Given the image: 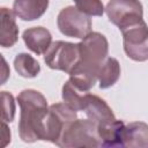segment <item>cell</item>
<instances>
[{"label":"cell","instance_id":"1","mask_svg":"<svg viewBox=\"0 0 148 148\" xmlns=\"http://www.w3.org/2000/svg\"><path fill=\"white\" fill-rule=\"evenodd\" d=\"M17 102L21 108L18 121L21 140L28 143L45 141L49 106L44 95L35 89H24L18 94Z\"/></svg>","mask_w":148,"mask_h":148},{"label":"cell","instance_id":"2","mask_svg":"<svg viewBox=\"0 0 148 148\" xmlns=\"http://www.w3.org/2000/svg\"><path fill=\"white\" fill-rule=\"evenodd\" d=\"M56 145L62 148L102 147L98 125L89 118H76L68 124Z\"/></svg>","mask_w":148,"mask_h":148},{"label":"cell","instance_id":"3","mask_svg":"<svg viewBox=\"0 0 148 148\" xmlns=\"http://www.w3.org/2000/svg\"><path fill=\"white\" fill-rule=\"evenodd\" d=\"M126 56L134 61L148 60V25L142 20L120 29Z\"/></svg>","mask_w":148,"mask_h":148},{"label":"cell","instance_id":"4","mask_svg":"<svg viewBox=\"0 0 148 148\" xmlns=\"http://www.w3.org/2000/svg\"><path fill=\"white\" fill-rule=\"evenodd\" d=\"M80 59L79 44L64 40L53 42L44 53V61L47 67L51 69L62 71L67 74L72 72Z\"/></svg>","mask_w":148,"mask_h":148},{"label":"cell","instance_id":"5","mask_svg":"<svg viewBox=\"0 0 148 148\" xmlns=\"http://www.w3.org/2000/svg\"><path fill=\"white\" fill-rule=\"evenodd\" d=\"M57 25L62 35L72 38L83 39L89 32H91L90 16L83 14L73 6L65 7L59 12Z\"/></svg>","mask_w":148,"mask_h":148},{"label":"cell","instance_id":"6","mask_svg":"<svg viewBox=\"0 0 148 148\" xmlns=\"http://www.w3.org/2000/svg\"><path fill=\"white\" fill-rule=\"evenodd\" d=\"M105 13L119 30L143 18V7L139 0H110Z\"/></svg>","mask_w":148,"mask_h":148},{"label":"cell","instance_id":"7","mask_svg":"<svg viewBox=\"0 0 148 148\" xmlns=\"http://www.w3.org/2000/svg\"><path fill=\"white\" fill-rule=\"evenodd\" d=\"M80 62L95 68L99 69V66L103 61L108 58L109 52V43L104 35L97 31L89 32L80 43Z\"/></svg>","mask_w":148,"mask_h":148},{"label":"cell","instance_id":"8","mask_svg":"<svg viewBox=\"0 0 148 148\" xmlns=\"http://www.w3.org/2000/svg\"><path fill=\"white\" fill-rule=\"evenodd\" d=\"M82 111L86 113L87 118L95 121L98 126L109 124L116 119L111 108L108 105V103L92 94L87 92L84 98V104L82 108Z\"/></svg>","mask_w":148,"mask_h":148},{"label":"cell","instance_id":"9","mask_svg":"<svg viewBox=\"0 0 148 148\" xmlns=\"http://www.w3.org/2000/svg\"><path fill=\"white\" fill-rule=\"evenodd\" d=\"M22 38L25 46L37 56L44 54L52 44V35L44 27H34L24 30Z\"/></svg>","mask_w":148,"mask_h":148},{"label":"cell","instance_id":"10","mask_svg":"<svg viewBox=\"0 0 148 148\" xmlns=\"http://www.w3.org/2000/svg\"><path fill=\"white\" fill-rule=\"evenodd\" d=\"M49 0H14L13 12L22 21H35L44 15Z\"/></svg>","mask_w":148,"mask_h":148},{"label":"cell","instance_id":"11","mask_svg":"<svg viewBox=\"0 0 148 148\" xmlns=\"http://www.w3.org/2000/svg\"><path fill=\"white\" fill-rule=\"evenodd\" d=\"M1 17V29H0V45L2 47H12L16 44L18 39V27L16 24L15 13L7 8L2 7L0 9Z\"/></svg>","mask_w":148,"mask_h":148},{"label":"cell","instance_id":"12","mask_svg":"<svg viewBox=\"0 0 148 148\" xmlns=\"http://www.w3.org/2000/svg\"><path fill=\"white\" fill-rule=\"evenodd\" d=\"M124 131L125 123L118 119L98 126L102 147H124Z\"/></svg>","mask_w":148,"mask_h":148},{"label":"cell","instance_id":"13","mask_svg":"<svg viewBox=\"0 0 148 148\" xmlns=\"http://www.w3.org/2000/svg\"><path fill=\"white\" fill-rule=\"evenodd\" d=\"M124 147L148 148V125L142 121H133L125 125Z\"/></svg>","mask_w":148,"mask_h":148},{"label":"cell","instance_id":"14","mask_svg":"<svg viewBox=\"0 0 148 148\" xmlns=\"http://www.w3.org/2000/svg\"><path fill=\"white\" fill-rule=\"evenodd\" d=\"M98 71L91 67H88L80 61L69 73V81L81 91L89 92V90L95 86L97 80Z\"/></svg>","mask_w":148,"mask_h":148},{"label":"cell","instance_id":"15","mask_svg":"<svg viewBox=\"0 0 148 148\" xmlns=\"http://www.w3.org/2000/svg\"><path fill=\"white\" fill-rule=\"evenodd\" d=\"M120 77V65L116 58L108 57L99 66L97 80L101 89H108L112 87Z\"/></svg>","mask_w":148,"mask_h":148},{"label":"cell","instance_id":"16","mask_svg":"<svg viewBox=\"0 0 148 148\" xmlns=\"http://www.w3.org/2000/svg\"><path fill=\"white\" fill-rule=\"evenodd\" d=\"M14 68L18 73V75L25 79L36 77L40 72L39 62L28 53H18L15 57Z\"/></svg>","mask_w":148,"mask_h":148},{"label":"cell","instance_id":"17","mask_svg":"<svg viewBox=\"0 0 148 148\" xmlns=\"http://www.w3.org/2000/svg\"><path fill=\"white\" fill-rule=\"evenodd\" d=\"M86 94L87 92H83V91L79 90L69 80L66 81L65 84L62 86L61 96H62L64 102L67 103L69 106H72L76 111H82Z\"/></svg>","mask_w":148,"mask_h":148},{"label":"cell","instance_id":"18","mask_svg":"<svg viewBox=\"0 0 148 148\" xmlns=\"http://www.w3.org/2000/svg\"><path fill=\"white\" fill-rule=\"evenodd\" d=\"M75 7L88 16H102L104 14V6L102 0H74Z\"/></svg>","mask_w":148,"mask_h":148},{"label":"cell","instance_id":"19","mask_svg":"<svg viewBox=\"0 0 148 148\" xmlns=\"http://www.w3.org/2000/svg\"><path fill=\"white\" fill-rule=\"evenodd\" d=\"M1 101H2V121L12 123L15 117V101L10 92L1 91Z\"/></svg>","mask_w":148,"mask_h":148},{"label":"cell","instance_id":"20","mask_svg":"<svg viewBox=\"0 0 148 148\" xmlns=\"http://www.w3.org/2000/svg\"><path fill=\"white\" fill-rule=\"evenodd\" d=\"M8 142H10V131L7 126V123L2 121V143H1V147H6L8 145Z\"/></svg>","mask_w":148,"mask_h":148}]
</instances>
